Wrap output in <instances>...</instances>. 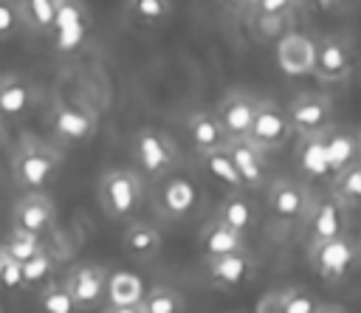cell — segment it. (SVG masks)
Instances as JSON below:
<instances>
[{
    "label": "cell",
    "instance_id": "17",
    "mask_svg": "<svg viewBox=\"0 0 361 313\" xmlns=\"http://www.w3.org/2000/svg\"><path fill=\"white\" fill-rule=\"evenodd\" d=\"M257 104H259V96L245 93V90H231V93H226L220 99L214 116L220 118V124H223L228 138L248 135V127H251L254 113H257Z\"/></svg>",
    "mask_w": 361,
    "mask_h": 313
},
{
    "label": "cell",
    "instance_id": "39",
    "mask_svg": "<svg viewBox=\"0 0 361 313\" xmlns=\"http://www.w3.org/2000/svg\"><path fill=\"white\" fill-rule=\"evenodd\" d=\"M104 313H144L141 305H107Z\"/></svg>",
    "mask_w": 361,
    "mask_h": 313
},
{
    "label": "cell",
    "instance_id": "8",
    "mask_svg": "<svg viewBox=\"0 0 361 313\" xmlns=\"http://www.w3.org/2000/svg\"><path fill=\"white\" fill-rule=\"evenodd\" d=\"M285 110H288L293 135H324L327 130H333V104L322 93L305 90L293 96Z\"/></svg>",
    "mask_w": 361,
    "mask_h": 313
},
{
    "label": "cell",
    "instance_id": "12",
    "mask_svg": "<svg viewBox=\"0 0 361 313\" xmlns=\"http://www.w3.org/2000/svg\"><path fill=\"white\" fill-rule=\"evenodd\" d=\"M54 223H56V209L45 192H25L11 209V228H20V231L45 237L51 234Z\"/></svg>",
    "mask_w": 361,
    "mask_h": 313
},
{
    "label": "cell",
    "instance_id": "25",
    "mask_svg": "<svg viewBox=\"0 0 361 313\" xmlns=\"http://www.w3.org/2000/svg\"><path fill=\"white\" fill-rule=\"evenodd\" d=\"M296 164L307 178H324L330 175L327 164V149H324V135H296Z\"/></svg>",
    "mask_w": 361,
    "mask_h": 313
},
{
    "label": "cell",
    "instance_id": "38",
    "mask_svg": "<svg viewBox=\"0 0 361 313\" xmlns=\"http://www.w3.org/2000/svg\"><path fill=\"white\" fill-rule=\"evenodd\" d=\"M0 288H6V290H20V288H23V265H20V262H14L11 257H8V262H6V271H3V282H0Z\"/></svg>",
    "mask_w": 361,
    "mask_h": 313
},
{
    "label": "cell",
    "instance_id": "44",
    "mask_svg": "<svg viewBox=\"0 0 361 313\" xmlns=\"http://www.w3.org/2000/svg\"><path fill=\"white\" fill-rule=\"evenodd\" d=\"M3 144H6V124H3V118H0V149H3Z\"/></svg>",
    "mask_w": 361,
    "mask_h": 313
},
{
    "label": "cell",
    "instance_id": "24",
    "mask_svg": "<svg viewBox=\"0 0 361 313\" xmlns=\"http://www.w3.org/2000/svg\"><path fill=\"white\" fill-rule=\"evenodd\" d=\"M324 149H327V164H330V175L347 169L350 164L361 161V144H358V133L350 130H327L324 133Z\"/></svg>",
    "mask_w": 361,
    "mask_h": 313
},
{
    "label": "cell",
    "instance_id": "46",
    "mask_svg": "<svg viewBox=\"0 0 361 313\" xmlns=\"http://www.w3.org/2000/svg\"><path fill=\"white\" fill-rule=\"evenodd\" d=\"M358 248H361V243H358Z\"/></svg>",
    "mask_w": 361,
    "mask_h": 313
},
{
    "label": "cell",
    "instance_id": "7",
    "mask_svg": "<svg viewBox=\"0 0 361 313\" xmlns=\"http://www.w3.org/2000/svg\"><path fill=\"white\" fill-rule=\"evenodd\" d=\"M355 68V54L347 37L330 34L316 42V56H313V76L324 85H338L347 82Z\"/></svg>",
    "mask_w": 361,
    "mask_h": 313
},
{
    "label": "cell",
    "instance_id": "1",
    "mask_svg": "<svg viewBox=\"0 0 361 313\" xmlns=\"http://www.w3.org/2000/svg\"><path fill=\"white\" fill-rule=\"evenodd\" d=\"M59 169L62 155L39 138H23L11 155V175L25 192H45L59 175Z\"/></svg>",
    "mask_w": 361,
    "mask_h": 313
},
{
    "label": "cell",
    "instance_id": "29",
    "mask_svg": "<svg viewBox=\"0 0 361 313\" xmlns=\"http://www.w3.org/2000/svg\"><path fill=\"white\" fill-rule=\"evenodd\" d=\"M20 8H23L25 23L37 34H48L51 28H56L62 0H20Z\"/></svg>",
    "mask_w": 361,
    "mask_h": 313
},
{
    "label": "cell",
    "instance_id": "40",
    "mask_svg": "<svg viewBox=\"0 0 361 313\" xmlns=\"http://www.w3.org/2000/svg\"><path fill=\"white\" fill-rule=\"evenodd\" d=\"M316 8H322V11H333V8H338L341 6V0H310Z\"/></svg>",
    "mask_w": 361,
    "mask_h": 313
},
{
    "label": "cell",
    "instance_id": "6",
    "mask_svg": "<svg viewBox=\"0 0 361 313\" xmlns=\"http://www.w3.org/2000/svg\"><path fill=\"white\" fill-rule=\"evenodd\" d=\"M245 138H251L265 152H276V149L288 147V141L293 138V127H290L288 110L274 99H259L254 121H251Z\"/></svg>",
    "mask_w": 361,
    "mask_h": 313
},
{
    "label": "cell",
    "instance_id": "43",
    "mask_svg": "<svg viewBox=\"0 0 361 313\" xmlns=\"http://www.w3.org/2000/svg\"><path fill=\"white\" fill-rule=\"evenodd\" d=\"M6 262H8V254H6V248L0 245V282H3V271H6Z\"/></svg>",
    "mask_w": 361,
    "mask_h": 313
},
{
    "label": "cell",
    "instance_id": "47",
    "mask_svg": "<svg viewBox=\"0 0 361 313\" xmlns=\"http://www.w3.org/2000/svg\"><path fill=\"white\" fill-rule=\"evenodd\" d=\"M0 313H3V310H0Z\"/></svg>",
    "mask_w": 361,
    "mask_h": 313
},
{
    "label": "cell",
    "instance_id": "2",
    "mask_svg": "<svg viewBox=\"0 0 361 313\" xmlns=\"http://www.w3.org/2000/svg\"><path fill=\"white\" fill-rule=\"evenodd\" d=\"M99 203L110 220L130 223L144 203V180L133 169H110L99 180Z\"/></svg>",
    "mask_w": 361,
    "mask_h": 313
},
{
    "label": "cell",
    "instance_id": "36",
    "mask_svg": "<svg viewBox=\"0 0 361 313\" xmlns=\"http://www.w3.org/2000/svg\"><path fill=\"white\" fill-rule=\"evenodd\" d=\"M288 20L290 17H251L248 14V25H251V34L257 39H271V37H282L288 34Z\"/></svg>",
    "mask_w": 361,
    "mask_h": 313
},
{
    "label": "cell",
    "instance_id": "10",
    "mask_svg": "<svg viewBox=\"0 0 361 313\" xmlns=\"http://www.w3.org/2000/svg\"><path fill=\"white\" fill-rule=\"evenodd\" d=\"M107 274L110 271L99 262H79L62 276L76 310H96L102 302H107Z\"/></svg>",
    "mask_w": 361,
    "mask_h": 313
},
{
    "label": "cell",
    "instance_id": "19",
    "mask_svg": "<svg viewBox=\"0 0 361 313\" xmlns=\"http://www.w3.org/2000/svg\"><path fill=\"white\" fill-rule=\"evenodd\" d=\"M186 138L197 155L223 149L228 144V135L212 110H195L186 116Z\"/></svg>",
    "mask_w": 361,
    "mask_h": 313
},
{
    "label": "cell",
    "instance_id": "41",
    "mask_svg": "<svg viewBox=\"0 0 361 313\" xmlns=\"http://www.w3.org/2000/svg\"><path fill=\"white\" fill-rule=\"evenodd\" d=\"M316 313H347V310H344L341 305H319Z\"/></svg>",
    "mask_w": 361,
    "mask_h": 313
},
{
    "label": "cell",
    "instance_id": "32",
    "mask_svg": "<svg viewBox=\"0 0 361 313\" xmlns=\"http://www.w3.org/2000/svg\"><path fill=\"white\" fill-rule=\"evenodd\" d=\"M37 307L39 313H76V302L68 293L62 279H54L42 290H37Z\"/></svg>",
    "mask_w": 361,
    "mask_h": 313
},
{
    "label": "cell",
    "instance_id": "4",
    "mask_svg": "<svg viewBox=\"0 0 361 313\" xmlns=\"http://www.w3.org/2000/svg\"><path fill=\"white\" fill-rule=\"evenodd\" d=\"M265 206L279 226H302V223H307V217L313 211V197L302 180L276 178L268 183Z\"/></svg>",
    "mask_w": 361,
    "mask_h": 313
},
{
    "label": "cell",
    "instance_id": "28",
    "mask_svg": "<svg viewBox=\"0 0 361 313\" xmlns=\"http://www.w3.org/2000/svg\"><path fill=\"white\" fill-rule=\"evenodd\" d=\"M54 279H56V257L48 248H42L28 262H23V288L25 290H42Z\"/></svg>",
    "mask_w": 361,
    "mask_h": 313
},
{
    "label": "cell",
    "instance_id": "5",
    "mask_svg": "<svg viewBox=\"0 0 361 313\" xmlns=\"http://www.w3.org/2000/svg\"><path fill=\"white\" fill-rule=\"evenodd\" d=\"M358 259H361V248L347 234L310 245V265H313V271L324 282H341V279H347L355 271Z\"/></svg>",
    "mask_w": 361,
    "mask_h": 313
},
{
    "label": "cell",
    "instance_id": "35",
    "mask_svg": "<svg viewBox=\"0 0 361 313\" xmlns=\"http://www.w3.org/2000/svg\"><path fill=\"white\" fill-rule=\"evenodd\" d=\"M23 23H25V17L20 8V0H0V42L11 39Z\"/></svg>",
    "mask_w": 361,
    "mask_h": 313
},
{
    "label": "cell",
    "instance_id": "30",
    "mask_svg": "<svg viewBox=\"0 0 361 313\" xmlns=\"http://www.w3.org/2000/svg\"><path fill=\"white\" fill-rule=\"evenodd\" d=\"M141 310L144 313H183L186 310V299L180 290L169 288V285H155L144 293L141 299Z\"/></svg>",
    "mask_w": 361,
    "mask_h": 313
},
{
    "label": "cell",
    "instance_id": "27",
    "mask_svg": "<svg viewBox=\"0 0 361 313\" xmlns=\"http://www.w3.org/2000/svg\"><path fill=\"white\" fill-rule=\"evenodd\" d=\"M203 158V166H206V172H209V178L212 180H217L220 186H226L228 192H243L245 189V183H243V178H240V172H237V164L231 161V155H228V149L223 147V149H214V152H206V155H200ZM248 192V189H245Z\"/></svg>",
    "mask_w": 361,
    "mask_h": 313
},
{
    "label": "cell",
    "instance_id": "42",
    "mask_svg": "<svg viewBox=\"0 0 361 313\" xmlns=\"http://www.w3.org/2000/svg\"><path fill=\"white\" fill-rule=\"evenodd\" d=\"M226 3H228V8H237V11L245 8V11H248V6H251L254 0H226Z\"/></svg>",
    "mask_w": 361,
    "mask_h": 313
},
{
    "label": "cell",
    "instance_id": "13",
    "mask_svg": "<svg viewBox=\"0 0 361 313\" xmlns=\"http://www.w3.org/2000/svg\"><path fill=\"white\" fill-rule=\"evenodd\" d=\"M51 130L62 144H85L96 133V113L76 102H59L51 113Z\"/></svg>",
    "mask_w": 361,
    "mask_h": 313
},
{
    "label": "cell",
    "instance_id": "20",
    "mask_svg": "<svg viewBox=\"0 0 361 313\" xmlns=\"http://www.w3.org/2000/svg\"><path fill=\"white\" fill-rule=\"evenodd\" d=\"M161 245H164V237H161L158 226H152L147 220H130L124 234H121L124 254L138 259V262H149L152 257H158Z\"/></svg>",
    "mask_w": 361,
    "mask_h": 313
},
{
    "label": "cell",
    "instance_id": "34",
    "mask_svg": "<svg viewBox=\"0 0 361 313\" xmlns=\"http://www.w3.org/2000/svg\"><path fill=\"white\" fill-rule=\"evenodd\" d=\"M3 248H6V254L14 259V262H28L34 254H39L45 245H42V237H37V234H28V231H20V228H11V234H8V240L3 243Z\"/></svg>",
    "mask_w": 361,
    "mask_h": 313
},
{
    "label": "cell",
    "instance_id": "37",
    "mask_svg": "<svg viewBox=\"0 0 361 313\" xmlns=\"http://www.w3.org/2000/svg\"><path fill=\"white\" fill-rule=\"evenodd\" d=\"M296 8V0H254L248 6L251 17H290Z\"/></svg>",
    "mask_w": 361,
    "mask_h": 313
},
{
    "label": "cell",
    "instance_id": "18",
    "mask_svg": "<svg viewBox=\"0 0 361 313\" xmlns=\"http://www.w3.org/2000/svg\"><path fill=\"white\" fill-rule=\"evenodd\" d=\"M34 102H37V90L25 76H20V73L0 76V118L3 121L25 118L34 110Z\"/></svg>",
    "mask_w": 361,
    "mask_h": 313
},
{
    "label": "cell",
    "instance_id": "11",
    "mask_svg": "<svg viewBox=\"0 0 361 313\" xmlns=\"http://www.w3.org/2000/svg\"><path fill=\"white\" fill-rule=\"evenodd\" d=\"M254 268H257V265H254V257H251L248 245L240 248V251L223 254V257H217V259H206L209 285L217 288V290H226V293L240 290L243 285H248L251 276H254Z\"/></svg>",
    "mask_w": 361,
    "mask_h": 313
},
{
    "label": "cell",
    "instance_id": "9",
    "mask_svg": "<svg viewBox=\"0 0 361 313\" xmlns=\"http://www.w3.org/2000/svg\"><path fill=\"white\" fill-rule=\"evenodd\" d=\"M200 203V189L189 175H166L155 192V209L166 220H186Z\"/></svg>",
    "mask_w": 361,
    "mask_h": 313
},
{
    "label": "cell",
    "instance_id": "26",
    "mask_svg": "<svg viewBox=\"0 0 361 313\" xmlns=\"http://www.w3.org/2000/svg\"><path fill=\"white\" fill-rule=\"evenodd\" d=\"M147 288L138 274L133 271H113L107 274V305H141Z\"/></svg>",
    "mask_w": 361,
    "mask_h": 313
},
{
    "label": "cell",
    "instance_id": "21",
    "mask_svg": "<svg viewBox=\"0 0 361 313\" xmlns=\"http://www.w3.org/2000/svg\"><path fill=\"white\" fill-rule=\"evenodd\" d=\"M214 217H220L228 228H234L237 234H251L254 231V226H257V203L245 195V189L243 192H228L223 200H220V206H217V211H214Z\"/></svg>",
    "mask_w": 361,
    "mask_h": 313
},
{
    "label": "cell",
    "instance_id": "45",
    "mask_svg": "<svg viewBox=\"0 0 361 313\" xmlns=\"http://www.w3.org/2000/svg\"><path fill=\"white\" fill-rule=\"evenodd\" d=\"M358 144H361V133H358Z\"/></svg>",
    "mask_w": 361,
    "mask_h": 313
},
{
    "label": "cell",
    "instance_id": "31",
    "mask_svg": "<svg viewBox=\"0 0 361 313\" xmlns=\"http://www.w3.org/2000/svg\"><path fill=\"white\" fill-rule=\"evenodd\" d=\"M341 203H347L350 209L361 206V161L350 164L347 169L333 175V189H330Z\"/></svg>",
    "mask_w": 361,
    "mask_h": 313
},
{
    "label": "cell",
    "instance_id": "22",
    "mask_svg": "<svg viewBox=\"0 0 361 313\" xmlns=\"http://www.w3.org/2000/svg\"><path fill=\"white\" fill-rule=\"evenodd\" d=\"M240 248H245V237L237 234L234 228H228L220 217H212L203 226V231H200V254H203V259H217V257L240 251Z\"/></svg>",
    "mask_w": 361,
    "mask_h": 313
},
{
    "label": "cell",
    "instance_id": "33",
    "mask_svg": "<svg viewBox=\"0 0 361 313\" xmlns=\"http://www.w3.org/2000/svg\"><path fill=\"white\" fill-rule=\"evenodd\" d=\"M127 11L141 25H161L172 14V0H127Z\"/></svg>",
    "mask_w": 361,
    "mask_h": 313
},
{
    "label": "cell",
    "instance_id": "15",
    "mask_svg": "<svg viewBox=\"0 0 361 313\" xmlns=\"http://www.w3.org/2000/svg\"><path fill=\"white\" fill-rule=\"evenodd\" d=\"M226 149H228L231 161L237 164V172H240V178H243L248 192L262 189V186L271 183L268 164H265V149H259L251 138H245V135L243 138H228Z\"/></svg>",
    "mask_w": 361,
    "mask_h": 313
},
{
    "label": "cell",
    "instance_id": "16",
    "mask_svg": "<svg viewBox=\"0 0 361 313\" xmlns=\"http://www.w3.org/2000/svg\"><path fill=\"white\" fill-rule=\"evenodd\" d=\"M313 56H316V42L302 31H288L276 42V65L288 76H310Z\"/></svg>",
    "mask_w": 361,
    "mask_h": 313
},
{
    "label": "cell",
    "instance_id": "3",
    "mask_svg": "<svg viewBox=\"0 0 361 313\" xmlns=\"http://www.w3.org/2000/svg\"><path fill=\"white\" fill-rule=\"evenodd\" d=\"M133 161L147 178L161 180L178 166V147L166 133L141 127L133 135Z\"/></svg>",
    "mask_w": 361,
    "mask_h": 313
},
{
    "label": "cell",
    "instance_id": "14",
    "mask_svg": "<svg viewBox=\"0 0 361 313\" xmlns=\"http://www.w3.org/2000/svg\"><path fill=\"white\" fill-rule=\"evenodd\" d=\"M347 209H350V206L341 203L333 192H327V195H322L319 200H313V211H310V217H307L310 245L347 234Z\"/></svg>",
    "mask_w": 361,
    "mask_h": 313
},
{
    "label": "cell",
    "instance_id": "23",
    "mask_svg": "<svg viewBox=\"0 0 361 313\" xmlns=\"http://www.w3.org/2000/svg\"><path fill=\"white\" fill-rule=\"evenodd\" d=\"M319 302L307 288H282L259 299L257 313H316Z\"/></svg>",
    "mask_w": 361,
    "mask_h": 313
}]
</instances>
